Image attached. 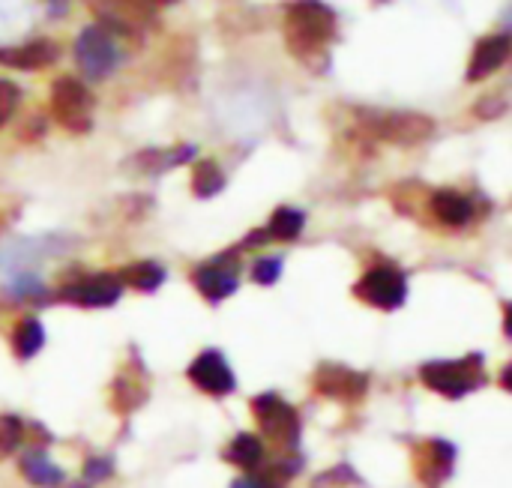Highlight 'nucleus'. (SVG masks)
Here are the masks:
<instances>
[{
  "label": "nucleus",
  "mask_w": 512,
  "mask_h": 488,
  "mask_svg": "<svg viewBox=\"0 0 512 488\" xmlns=\"http://www.w3.org/2000/svg\"><path fill=\"white\" fill-rule=\"evenodd\" d=\"M453 459H456V450L447 441H432V447L423 459V468H420V480L429 488H438L447 480Z\"/></svg>",
  "instance_id": "17"
},
{
  "label": "nucleus",
  "mask_w": 512,
  "mask_h": 488,
  "mask_svg": "<svg viewBox=\"0 0 512 488\" xmlns=\"http://www.w3.org/2000/svg\"><path fill=\"white\" fill-rule=\"evenodd\" d=\"M429 204H432L435 219L444 222V225H450V228H462V225H468V222L474 219V204H471V198H465V195H459V192H453V189L435 192Z\"/></svg>",
  "instance_id": "15"
},
{
  "label": "nucleus",
  "mask_w": 512,
  "mask_h": 488,
  "mask_svg": "<svg viewBox=\"0 0 512 488\" xmlns=\"http://www.w3.org/2000/svg\"><path fill=\"white\" fill-rule=\"evenodd\" d=\"M363 126L378 141L396 147H414L435 135V120L417 111H372L363 117Z\"/></svg>",
  "instance_id": "2"
},
{
  "label": "nucleus",
  "mask_w": 512,
  "mask_h": 488,
  "mask_svg": "<svg viewBox=\"0 0 512 488\" xmlns=\"http://www.w3.org/2000/svg\"><path fill=\"white\" fill-rule=\"evenodd\" d=\"M75 60H78V69L87 81H102L114 72L117 66V45H114V36L99 27V24H90L78 33L75 39Z\"/></svg>",
  "instance_id": "5"
},
{
  "label": "nucleus",
  "mask_w": 512,
  "mask_h": 488,
  "mask_svg": "<svg viewBox=\"0 0 512 488\" xmlns=\"http://www.w3.org/2000/svg\"><path fill=\"white\" fill-rule=\"evenodd\" d=\"M93 108H96V99L78 78L66 75V78H57L51 84V114L66 132H72V135L90 132L93 129Z\"/></svg>",
  "instance_id": "3"
},
{
  "label": "nucleus",
  "mask_w": 512,
  "mask_h": 488,
  "mask_svg": "<svg viewBox=\"0 0 512 488\" xmlns=\"http://www.w3.org/2000/svg\"><path fill=\"white\" fill-rule=\"evenodd\" d=\"M252 408H255V417H258L267 438H273L282 447H297V441H300V417L288 402H282L273 393H264V396L255 399Z\"/></svg>",
  "instance_id": "8"
},
{
  "label": "nucleus",
  "mask_w": 512,
  "mask_h": 488,
  "mask_svg": "<svg viewBox=\"0 0 512 488\" xmlns=\"http://www.w3.org/2000/svg\"><path fill=\"white\" fill-rule=\"evenodd\" d=\"M18 102H21V90L18 84L0 78V129L12 120V114L18 111Z\"/></svg>",
  "instance_id": "24"
},
{
  "label": "nucleus",
  "mask_w": 512,
  "mask_h": 488,
  "mask_svg": "<svg viewBox=\"0 0 512 488\" xmlns=\"http://www.w3.org/2000/svg\"><path fill=\"white\" fill-rule=\"evenodd\" d=\"M318 390L333 399H360L366 393V378L342 366H324L318 369Z\"/></svg>",
  "instance_id": "14"
},
{
  "label": "nucleus",
  "mask_w": 512,
  "mask_h": 488,
  "mask_svg": "<svg viewBox=\"0 0 512 488\" xmlns=\"http://www.w3.org/2000/svg\"><path fill=\"white\" fill-rule=\"evenodd\" d=\"M336 39V12L321 0H297L285 9V45L312 72L330 63V42Z\"/></svg>",
  "instance_id": "1"
},
{
  "label": "nucleus",
  "mask_w": 512,
  "mask_h": 488,
  "mask_svg": "<svg viewBox=\"0 0 512 488\" xmlns=\"http://www.w3.org/2000/svg\"><path fill=\"white\" fill-rule=\"evenodd\" d=\"M96 15L111 36H141L156 21V6L147 0H99Z\"/></svg>",
  "instance_id": "6"
},
{
  "label": "nucleus",
  "mask_w": 512,
  "mask_h": 488,
  "mask_svg": "<svg viewBox=\"0 0 512 488\" xmlns=\"http://www.w3.org/2000/svg\"><path fill=\"white\" fill-rule=\"evenodd\" d=\"M123 294V282L120 276L114 273H99V276H90V279H81L75 285H66L60 291V297L66 303H75V306H114Z\"/></svg>",
  "instance_id": "9"
},
{
  "label": "nucleus",
  "mask_w": 512,
  "mask_h": 488,
  "mask_svg": "<svg viewBox=\"0 0 512 488\" xmlns=\"http://www.w3.org/2000/svg\"><path fill=\"white\" fill-rule=\"evenodd\" d=\"M225 459H228L231 465H237V468L252 471V468H258L261 459H264V444H261L258 435H237V438L231 441Z\"/></svg>",
  "instance_id": "21"
},
{
  "label": "nucleus",
  "mask_w": 512,
  "mask_h": 488,
  "mask_svg": "<svg viewBox=\"0 0 512 488\" xmlns=\"http://www.w3.org/2000/svg\"><path fill=\"white\" fill-rule=\"evenodd\" d=\"M195 159V147L192 144H180V147H165V150H141L135 156V165L147 174H159V171H171L183 162Z\"/></svg>",
  "instance_id": "16"
},
{
  "label": "nucleus",
  "mask_w": 512,
  "mask_h": 488,
  "mask_svg": "<svg viewBox=\"0 0 512 488\" xmlns=\"http://www.w3.org/2000/svg\"><path fill=\"white\" fill-rule=\"evenodd\" d=\"M282 483H285V474L267 471V474H249V477L237 480L231 488H282Z\"/></svg>",
  "instance_id": "27"
},
{
  "label": "nucleus",
  "mask_w": 512,
  "mask_h": 488,
  "mask_svg": "<svg viewBox=\"0 0 512 488\" xmlns=\"http://www.w3.org/2000/svg\"><path fill=\"white\" fill-rule=\"evenodd\" d=\"M252 276H255L258 285H273L282 276V258H261L252 267Z\"/></svg>",
  "instance_id": "26"
},
{
  "label": "nucleus",
  "mask_w": 512,
  "mask_h": 488,
  "mask_svg": "<svg viewBox=\"0 0 512 488\" xmlns=\"http://www.w3.org/2000/svg\"><path fill=\"white\" fill-rule=\"evenodd\" d=\"M420 378L429 390H435L447 399H462L483 384V363H480V357L426 363Z\"/></svg>",
  "instance_id": "4"
},
{
  "label": "nucleus",
  "mask_w": 512,
  "mask_h": 488,
  "mask_svg": "<svg viewBox=\"0 0 512 488\" xmlns=\"http://www.w3.org/2000/svg\"><path fill=\"white\" fill-rule=\"evenodd\" d=\"M507 111V99L504 96H486V99H480L477 105H474V114L480 117V120H495V117H501Z\"/></svg>",
  "instance_id": "28"
},
{
  "label": "nucleus",
  "mask_w": 512,
  "mask_h": 488,
  "mask_svg": "<svg viewBox=\"0 0 512 488\" xmlns=\"http://www.w3.org/2000/svg\"><path fill=\"white\" fill-rule=\"evenodd\" d=\"M303 225H306L303 210L279 207V210L270 216V225H267L261 234H264V240H282V243H288V240H297V237H300Z\"/></svg>",
  "instance_id": "18"
},
{
  "label": "nucleus",
  "mask_w": 512,
  "mask_h": 488,
  "mask_svg": "<svg viewBox=\"0 0 512 488\" xmlns=\"http://www.w3.org/2000/svg\"><path fill=\"white\" fill-rule=\"evenodd\" d=\"M378 3H384V0H378Z\"/></svg>",
  "instance_id": "31"
},
{
  "label": "nucleus",
  "mask_w": 512,
  "mask_h": 488,
  "mask_svg": "<svg viewBox=\"0 0 512 488\" xmlns=\"http://www.w3.org/2000/svg\"><path fill=\"white\" fill-rule=\"evenodd\" d=\"M225 189V174L213 159H198L192 165V192L198 198H213Z\"/></svg>",
  "instance_id": "19"
},
{
  "label": "nucleus",
  "mask_w": 512,
  "mask_h": 488,
  "mask_svg": "<svg viewBox=\"0 0 512 488\" xmlns=\"http://www.w3.org/2000/svg\"><path fill=\"white\" fill-rule=\"evenodd\" d=\"M57 57H60V45L51 42V39H33V42H24V45L0 48V66L24 69V72L45 69V66L57 63Z\"/></svg>",
  "instance_id": "11"
},
{
  "label": "nucleus",
  "mask_w": 512,
  "mask_h": 488,
  "mask_svg": "<svg viewBox=\"0 0 512 488\" xmlns=\"http://www.w3.org/2000/svg\"><path fill=\"white\" fill-rule=\"evenodd\" d=\"M24 438V426L18 423V417H0V450L9 453L21 444Z\"/></svg>",
  "instance_id": "25"
},
{
  "label": "nucleus",
  "mask_w": 512,
  "mask_h": 488,
  "mask_svg": "<svg viewBox=\"0 0 512 488\" xmlns=\"http://www.w3.org/2000/svg\"><path fill=\"white\" fill-rule=\"evenodd\" d=\"M189 378L198 390L210 393V396H228L237 381H234V372L228 366V360L219 354V351H204L192 366H189Z\"/></svg>",
  "instance_id": "10"
},
{
  "label": "nucleus",
  "mask_w": 512,
  "mask_h": 488,
  "mask_svg": "<svg viewBox=\"0 0 512 488\" xmlns=\"http://www.w3.org/2000/svg\"><path fill=\"white\" fill-rule=\"evenodd\" d=\"M42 345H45V330H42V324H39L36 318H24V321L15 327V333H12V348H15V354H18L21 360H30V357H36V354L42 351Z\"/></svg>",
  "instance_id": "20"
},
{
  "label": "nucleus",
  "mask_w": 512,
  "mask_h": 488,
  "mask_svg": "<svg viewBox=\"0 0 512 488\" xmlns=\"http://www.w3.org/2000/svg\"><path fill=\"white\" fill-rule=\"evenodd\" d=\"M87 474H90L93 480H99V477H108V462H90Z\"/></svg>",
  "instance_id": "29"
},
{
  "label": "nucleus",
  "mask_w": 512,
  "mask_h": 488,
  "mask_svg": "<svg viewBox=\"0 0 512 488\" xmlns=\"http://www.w3.org/2000/svg\"><path fill=\"white\" fill-rule=\"evenodd\" d=\"M354 294H357L363 303H369V306H378V309H384V312H393V309H399V306L405 303V297H408V279H405V273L396 270V267H375V270H369V273L357 282Z\"/></svg>",
  "instance_id": "7"
},
{
  "label": "nucleus",
  "mask_w": 512,
  "mask_h": 488,
  "mask_svg": "<svg viewBox=\"0 0 512 488\" xmlns=\"http://www.w3.org/2000/svg\"><path fill=\"white\" fill-rule=\"evenodd\" d=\"M147 3H153V6H168V3H177V0H147Z\"/></svg>",
  "instance_id": "30"
},
{
  "label": "nucleus",
  "mask_w": 512,
  "mask_h": 488,
  "mask_svg": "<svg viewBox=\"0 0 512 488\" xmlns=\"http://www.w3.org/2000/svg\"><path fill=\"white\" fill-rule=\"evenodd\" d=\"M512 39L507 33H498V36H486L477 42L474 48V57H471V66H468V81L477 84V81H486L489 75H495L507 60H510Z\"/></svg>",
  "instance_id": "12"
},
{
  "label": "nucleus",
  "mask_w": 512,
  "mask_h": 488,
  "mask_svg": "<svg viewBox=\"0 0 512 488\" xmlns=\"http://www.w3.org/2000/svg\"><path fill=\"white\" fill-rule=\"evenodd\" d=\"M120 282L132 285L135 291H147L150 294V291H156L165 282V270L156 261H138V264L126 267L120 273Z\"/></svg>",
  "instance_id": "23"
},
{
  "label": "nucleus",
  "mask_w": 512,
  "mask_h": 488,
  "mask_svg": "<svg viewBox=\"0 0 512 488\" xmlns=\"http://www.w3.org/2000/svg\"><path fill=\"white\" fill-rule=\"evenodd\" d=\"M195 285L210 303H222L225 297H231L237 291V270L225 267L222 261L207 264V267L195 270Z\"/></svg>",
  "instance_id": "13"
},
{
  "label": "nucleus",
  "mask_w": 512,
  "mask_h": 488,
  "mask_svg": "<svg viewBox=\"0 0 512 488\" xmlns=\"http://www.w3.org/2000/svg\"><path fill=\"white\" fill-rule=\"evenodd\" d=\"M21 474H24L33 486H42V488H57L60 483H63L60 468H57L54 462H48L42 453H30V456H24V462H21Z\"/></svg>",
  "instance_id": "22"
}]
</instances>
